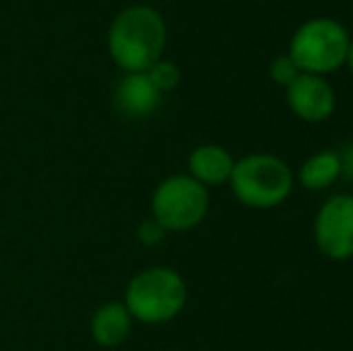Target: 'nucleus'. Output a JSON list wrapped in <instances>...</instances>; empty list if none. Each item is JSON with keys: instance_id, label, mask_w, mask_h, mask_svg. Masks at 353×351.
Wrapping results in <instances>:
<instances>
[{"instance_id": "1", "label": "nucleus", "mask_w": 353, "mask_h": 351, "mask_svg": "<svg viewBox=\"0 0 353 351\" xmlns=\"http://www.w3.org/2000/svg\"><path fill=\"white\" fill-rule=\"evenodd\" d=\"M168 27L163 14L147 3H132L111 19L106 48L123 72H147L163 58Z\"/></svg>"}, {"instance_id": "2", "label": "nucleus", "mask_w": 353, "mask_h": 351, "mask_svg": "<svg viewBox=\"0 0 353 351\" xmlns=\"http://www.w3.org/2000/svg\"><path fill=\"white\" fill-rule=\"evenodd\" d=\"M123 303L132 320L142 325H163L176 320L188 303V284L181 272L154 265L137 272L125 286Z\"/></svg>"}, {"instance_id": "3", "label": "nucleus", "mask_w": 353, "mask_h": 351, "mask_svg": "<svg viewBox=\"0 0 353 351\" xmlns=\"http://www.w3.org/2000/svg\"><path fill=\"white\" fill-rule=\"evenodd\" d=\"M228 185L241 205L250 210H274L291 197L296 174L281 157L252 152L233 164Z\"/></svg>"}, {"instance_id": "4", "label": "nucleus", "mask_w": 353, "mask_h": 351, "mask_svg": "<svg viewBox=\"0 0 353 351\" xmlns=\"http://www.w3.org/2000/svg\"><path fill=\"white\" fill-rule=\"evenodd\" d=\"M351 34L334 17H310L293 32L288 56L305 75L327 77L344 68Z\"/></svg>"}, {"instance_id": "5", "label": "nucleus", "mask_w": 353, "mask_h": 351, "mask_svg": "<svg viewBox=\"0 0 353 351\" xmlns=\"http://www.w3.org/2000/svg\"><path fill=\"white\" fill-rule=\"evenodd\" d=\"M149 207L152 219L166 234H185L210 214V188L188 174H173L154 188Z\"/></svg>"}, {"instance_id": "6", "label": "nucleus", "mask_w": 353, "mask_h": 351, "mask_svg": "<svg viewBox=\"0 0 353 351\" xmlns=\"http://www.w3.org/2000/svg\"><path fill=\"white\" fill-rule=\"evenodd\" d=\"M312 241L327 260L346 263L353 258V195L339 192L322 202L312 221Z\"/></svg>"}, {"instance_id": "7", "label": "nucleus", "mask_w": 353, "mask_h": 351, "mask_svg": "<svg viewBox=\"0 0 353 351\" xmlns=\"http://www.w3.org/2000/svg\"><path fill=\"white\" fill-rule=\"evenodd\" d=\"M286 103L291 113L303 123H325L336 111V94L327 77L301 75L286 87Z\"/></svg>"}, {"instance_id": "8", "label": "nucleus", "mask_w": 353, "mask_h": 351, "mask_svg": "<svg viewBox=\"0 0 353 351\" xmlns=\"http://www.w3.org/2000/svg\"><path fill=\"white\" fill-rule=\"evenodd\" d=\"M163 94L152 85L147 72H123L113 87V106L121 116L142 121L159 111Z\"/></svg>"}, {"instance_id": "9", "label": "nucleus", "mask_w": 353, "mask_h": 351, "mask_svg": "<svg viewBox=\"0 0 353 351\" xmlns=\"http://www.w3.org/2000/svg\"><path fill=\"white\" fill-rule=\"evenodd\" d=\"M135 320L123 301H108L94 310L89 320V334L103 349H116L125 344L132 334Z\"/></svg>"}, {"instance_id": "10", "label": "nucleus", "mask_w": 353, "mask_h": 351, "mask_svg": "<svg viewBox=\"0 0 353 351\" xmlns=\"http://www.w3.org/2000/svg\"><path fill=\"white\" fill-rule=\"evenodd\" d=\"M233 164H236V159H233L226 147L207 142V145H200L190 152V157H188V176H192L205 188L223 185L231 178Z\"/></svg>"}, {"instance_id": "11", "label": "nucleus", "mask_w": 353, "mask_h": 351, "mask_svg": "<svg viewBox=\"0 0 353 351\" xmlns=\"http://www.w3.org/2000/svg\"><path fill=\"white\" fill-rule=\"evenodd\" d=\"M339 178H341V164L336 150L315 152V154L303 161L301 171L296 174V181L310 192L330 190Z\"/></svg>"}, {"instance_id": "12", "label": "nucleus", "mask_w": 353, "mask_h": 351, "mask_svg": "<svg viewBox=\"0 0 353 351\" xmlns=\"http://www.w3.org/2000/svg\"><path fill=\"white\" fill-rule=\"evenodd\" d=\"M147 77L152 80V85L157 87L159 92L168 94L181 85V68H178L173 61H168V58H161V61H157L152 68H149Z\"/></svg>"}, {"instance_id": "13", "label": "nucleus", "mask_w": 353, "mask_h": 351, "mask_svg": "<svg viewBox=\"0 0 353 351\" xmlns=\"http://www.w3.org/2000/svg\"><path fill=\"white\" fill-rule=\"evenodd\" d=\"M298 75H301V70H298V66L291 61V56H288V53H281V56L272 58L270 77H272V82H274V85L286 89L288 85H293V82H296Z\"/></svg>"}, {"instance_id": "14", "label": "nucleus", "mask_w": 353, "mask_h": 351, "mask_svg": "<svg viewBox=\"0 0 353 351\" xmlns=\"http://www.w3.org/2000/svg\"><path fill=\"white\" fill-rule=\"evenodd\" d=\"M163 239H166V231H163L152 217H149L147 221H142L140 229H137V241H140L142 245H149V248H152V245H159Z\"/></svg>"}, {"instance_id": "15", "label": "nucleus", "mask_w": 353, "mask_h": 351, "mask_svg": "<svg viewBox=\"0 0 353 351\" xmlns=\"http://www.w3.org/2000/svg\"><path fill=\"white\" fill-rule=\"evenodd\" d=\"M336 154H339V164H341V178L353 185V140H346Z\"/></svg>"}, {"instance_id": "16", "label": "nucleus", "mask_w": 353, "mask_h": 351, "mask_svg": "<svg viewBox=\"0 0 353 351\" xmlns=\"http://www.w3.org/2000/svg\"><path fill=\"white\" fill-rule=\"evenodd\" d=\"M344 66L349 68V72L353 77V37H351V43H349V51H346V63H344Z\"/></svg>"}, {"instance_id": "17", "label": "nucleus", "mask_w": 353, "mask_h": 351, "mask_svg": "<svg viewBox=\"0 0 353 351\" xmlns=\"http://www.w3.org/2000/svg\"><path fill=\"white\" fill-rule=\"evenodd\" d=\"M351 14H353V8H351Z\"/></svg>"}]
</instances>
